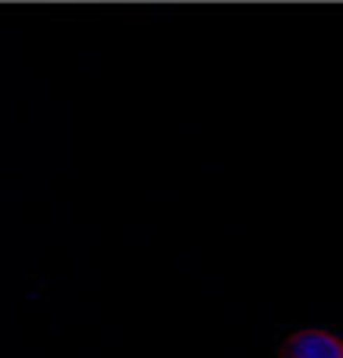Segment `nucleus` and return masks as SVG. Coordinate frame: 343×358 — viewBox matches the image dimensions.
Here are the masks:
<instances>
[{
    "instance_id": "1",
    "label": "nucleus",
    "mask_w": 343,
    "mask_h": 358,
    "mask_svg": "<svg viewBox=\"0 0 343 358\" xmlns=\"http://www.w3.org/2000/svg\"><path fill=\"white\" fill-rule=\"evenodd\" d=\"M278 358H343V346L325 330H300L281 346Z\"/></svg>"
}]
</instances>
